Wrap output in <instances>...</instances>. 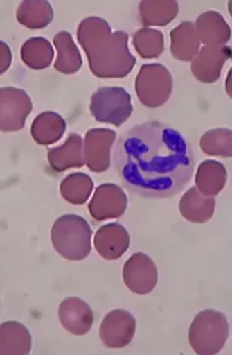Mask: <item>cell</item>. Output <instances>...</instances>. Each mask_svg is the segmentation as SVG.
Listing matches in <instances>:
<instances>
[{
	"mask_svg": "<svg viewBox=\"0 0 232 355\" xmlns=\"http://www.w3.org/2000/svg\"><path fill=\"white\" fill-rule=\"evenodd\" d=\"M114 166L123 186L141 198H168L193 178L195 156L181 132L168 125H136L118 139Z\"/></svg>",
	"mask_w": 232,
	"mask_h": 355,
	"instance_id": "6da1fadb",
	"label": "cell"
},
{
	"mask_svg": "<svg viewBox=\"0 0 232 355\" xmlns=\"http://www.w3.org/2000/svg\"><path fill=\"white\" fill-rule=\"evenodd\" d=\"M77 37L96 77L125 78L134 69L136 59L129 49V35L113 33L104 19H84L78 27Z\"/></svg>",
	"mask_w": 232,
	"mask_h": 355,
	"instance_id": "7a4b0ae2",
	"label": "cell"
},
{
	"mask_svg": "<svg viewBox=\"0 0 232 355\" xmlns=\"http://www.w3.org/2000/svg\"><path fill=\"white\" fill-rule=\"evenodd\" d=\"M92 230L80 215L66 214L51 229V241L57 253L71 261H80L91 252Z\"/></svg>",
	"mask_w": 232,
	"mask_h": 355,
	"instance_id": "3957f363",
	"label": "cell"
},
{
	"mask_svg": "<svg viewBox=\"0 0 232 355\" xmlns=\"http://www.w3.org/2000/svg\"><path fill=\"white\" fill-rule=\"evenodd\" d=\"M229 336V322L224 314L214 309H206L195 316L188 332V340L199 355L219 354Z\"/></svg>",
	"mask_w": 232,
	"mask_h": 355,
	"instance_id": "277c9868",
	"label": "cell"
},
{
	"mask_svg": "<svg viewBox=\"0 0 232 355\" xmlns=\"http://www.w3.org/2000/svg\"><path fill=\"white\" fill-rule=\"evenodd\" d=\"M89 109L97 122L120 127L132 116V98L123 87H100L92 94Z\"/></svg>",
	"mask_w": 232,
	"mask_h": 355,
	"instance_id": "5b68a950",
	"label": "cell"
},
{
	"mask_svg": "<svg viewBox=\"0 0 232 355\" xmlns=\"http://www.w3.org/2000/svg\"><path fill=\"white\" fill-rule=\"evenodd\" d=\"M172 91V77L161 64H144L136 78L137 98L148 108L167 103Z\"/></svg>",
	"mask_w": 232,
	"mask_h": 355,
	"instance_id": "8992f818",
	"label": "cell"
},
{
	"mask_svg": "<svg viewBox=\"0 0 232 355\" xmlns=\"http://www.w3.org/2000/svg\"><path fill=\"white\" fill-rule=\"evenodd\" d=\"M32 110V101L23 89L12 87L0 89V129L2 132H17L23 129Z\"/></svg>",
	"mask_w": 232,
	"mask_h": 355,
	"instance_id": "52a82bcc",
	"label": "cell"
},
{
	"mask_svg": "<svg viewBox=\"0 0 232 355\" xmlns=\"http://www.w3.org/2000/svg\"><path fill=\"white\" fill-rule=\"evenodd\" d=\"M123 279L130 292L141 295H148L157 285V266L145 253H134L124 265Z\"/></svg>",
	"mask_w": 232,
	"mask_h": 355,
	"instance_id": "ba28073f",
	"label": "cell"
},
{
	"mask_svg": "<svg viewBox=\"0 0 232 355\" xmlns=\"http://www.w3.org/2000/svg\"><path fill=\"white\" fill-rule=\"evenodd\" d=\"M136 330V321L129 311L116 309L104 317L99 338L109 349H122L130 344Z\"/></svg>",
	"mask_w": 232,
	"mask_h": 355,
	"instance_id": "9c48e42d",
	"label": "cell"
},
{
	"mask_svg": "<svg viewBox=\"0 0 232 355\" xmlns=\"http://www.w3.org/2000/svg\"><path fill=\"white\" fill-rule=\"evenodd\" d=\"M117 134L110 129L96 128L85 135L84 155L85 165L91 171H107L111 165V149Z\"/></svg>",
	"mask_w": 232,
	"mask_h": 355,
	"instance_id": "30bf717a",
	"label": "cell"
},
{
	"mask_svg": "<svg viewBox=\"0 0 232 355\" xmlns=\"http://www.w3.org/2000/svg\"><path fill=\"white\" fill-rule=\"evenodd\" d=\"M127 207V198L117 184H103L96 189L89 211L96 221H105L122 216Z\"/></svg>",
	"mask_w": 232,
	"mask_h": 355,
	"instance_id": "8fae6325",
	"label": "cell"
},
{
	"mask_svg": "<svg viewBox=\"0 0 232 355\" xmlns=\"http://www.w3.org/2000/svg\"><path fill=\"white\" fill-rule=\"evenodd\" d=\"M231 56L232 51L226 46H204L191 62V72L200 82L213 84L220 79L222 67Z\"/></svg>",
	"mask_w": 232,
	"mask_h": 355,
	"instance_id": "7c38bea8",
	"label": "cell"
},
{
	"mask_svg": "<svg viewBox=\"0 0 232 355\" xmlns=\"http://www.w3.org/2000/svg\"><path fill=\"white\" fill-rule=\"evenodd\" d=\"M59 321L69 333L84 336L93 325V311L84 300L79 297H68L59 305Z\"/></svg>",
	"mask_w": 232,
	"mask_h": 355,
	"instance_id": "4fadbf2b",
	"label": "cell"
},
{
	"mask_svg": "<svg viewBox=\"0 0 232 355\" xmlns=\"http://www.w3.org/2000/svg\"><path fill=\"white\" fill-rule=\"evenodd\" d=\"M94 248L106 260H117L130 248V239L127 230L118 223L104 225L94 236Z\"/></svg>",
	"mask_w": 232,
	"mask_h": 355,
	"instance_id": "5bb4252c",
	"label": "cell"
},
{
	"mask_svg": "<svg viewBox=\"0 0 232 355\" xmlns=\"http://www.w3.org/2000/svg\"><path fill=\"white\" fill-rule=\"evenodd\" d=\"M49 165L55 172H64L71 168H80L85 164L84 141L79 134L69 135L62 146L49 148L47 153Z\"/></svg>",
	"mask_w": 232,
	"mask_h": 355,
	"instance_id": "9a60e30c",
	"label": "cell"
},
{
	"mask_svg": "<svg viewBox=\"0 0 232 355\" xmlns=\"http://www.w3.org/2000/svg\"><path fill=\"white\" fill-rule=\"evenodd\" d=\"M199 40L208 46H226L231 37V30L224 17L215 11L201 14L195 23Z\"/></svg>",
	"mask_w": 232,
	"mask_h": 355,
	"instance_id": "2e32d148",
	"label": "cell"
},
{
	"mask_svg": "<svg viewBox=\"0 0 232 355\" xmlns=\"http://www.w3.org/2000/svg\"><path fill=\"white\" fill-rule=\"evenodd\" d=\"M215 207V198L203 195L196 187L189 189L179 201L182 217L193 223L203 224L209 221L214 215Z\"/></svg>",
	"mask_w": 232,
	"mask_h": 355,
	"instance_id": "e0dca14e",
	"label": "cell"
},
{
	"mask_svg": "<svg viewBox=\"0 0 232 355\" xmlns=\"http://www.w3.org/2000/svg\"><path fill=\"white\" fill-rule=\"evenodd\" d=\"M201 49L195 25L184 21L170 32V51L179 61H193Z\"/></svg>",
	"mask_w": 232,
	"mask_h": 355,
	"instance_id": "ac0fdd59",
	"label": "cell"
},
{
	"mask_svg": "<svg viewBox=\"0 0 232 355\" xmlns=\"http://www.w3.org/2000/svg\"><path fill=\"white\" fill-rule=\"evenodd\" d=\"M32 349L30 331L19 322L9 321L0 326V354L27 355Z\"/></svg>",
	"mask_w": 232,
	"mask_h": 355,
	"instance_id": "d6986e66",
	"label": "cell"
},
{
	"mask_svg": "<svg viewBox=\"0 0 232 355\" xmlns=\"http://www.w3.org/2000/svg\"><path fill=\"white\" fill-rule=\"evenodd\" d=\"M57 49V58L54 68L65 75H72L80 71L82 65V55L75 46L72 35L66 31L59 32L53 39Z\"/></svg>",
	"mask_w": 232,
	"mask_h": 355,
	"instance_id": "ffe728a7",
	"label": "cell"
},
{
	"mask_svg": "<svg viewBox=\"0 0 232 355\" xmlns=\"http://www.w3.org/2000/svg\"><path fill=\"white\" fill-rule=\"evenodd\" d=\"M66 131L65 120L52 111L40 113L33 122L30 134L35 143L51 146L62 138Z\"/></svg>",
	"mask_w": 232,
	"mask_h": 355,
	"instance_id": "44dd1931",
	"label": "cell"
},
{
	"mask_svg": "<svg viewBox=\"0 0 232 355\" xmlns=\"http://www.w3.org/2000/svg\"><path fill=\"white\" fill-rule=\"evenodd\" d=\"M227 172L221 162L205 160L199 165L195 176L196 188L207 196L219 195L226 187Z\"/></svg>",
	"mask_w": 232,
	"mask_h": 355,
	"instance_id": "7402d4cb",
	"label": "cell"
},
{
	"mask_svg": "<svg viewBox=\"0 0 232 355\" xmlns=\"http://www.w3.org/2000/svg\"><path fill=\"white\" fill-rule=\"evenodd\" d=\"M16 17L28 29H44L53 20V9L46 0H26L18 6Z\"/></svg>",
	"mask_w": 232,
	"mask_h": 355,
	"instance_id": "603a6c76",
	"label": "cell"
},
{
	"mask_svg": "<svg viewBox=\"0 0 232 355\" xmlns=\"http://www.w3.org/2000/svg\"><path fill=\"white\" fill-rule=\"evenodd\" d=\"M139 9L142 25L145 27H161L168 25L177 17L179 3L175 0H145L139 3Z\"/></svg>",
	"mask_w": 232,
	"mask_h": 355,
	"instance_id": "cb8c5ba5",
	"label": "cell"
},
{
	"mask_svg": "<svg viewBox=\"0 0 232 355\" xmlns=\"http://www.w3.org/2000/svg\"><path fill=\"white\" fill-rule=\"evenodd\" d=\"M21 58L30 69H46L53 60V47L44 37H32L21 47Z\"/></svg>",
	"mask_w": 232,
	"mask_h": 355,
	"instance_id": "d4e9b609",
	"label": "cell"
},
{
	"mask_svg": "<svg viewBox=\"0 0 232 355\" xmlns=\"http://www.w3.org/2000/svg\"><path fill=\"white\" fill-rule=\"evenodd\" d=\"M93 189V182L84 173H72L61 182L60 193L69 203L84 205L89 200Z\"/></svg>",
	"mask_w": 232,
	"mask_h": 355,
	"instance_id": "484cf974",
	"label": "cell"
},
{
	"mask_svg": "<svg viewBox=\"0 0 232 355\" xmlns=\"http://www.w3.org/2000/svg\"><path fill=\"white\" fill-rule=\"evenodd\" d=\"M200 148L207 155L232 157V130L219 128L206 132L200 139Z\"/></svg>",
	"mask_w": 232,
	"mask_h": 355,
	"instance_id": "4316f807",
	"label": "cell"
},
{
	"mask_svg": "<svg viewBox=\"0 0 232 355\" xmlns=\"http://www.w3.org/2000/svg\"><path fill=\"white\" fill-rule=\"evenodd\" d=\"M132 44L141 58H157L165 51L164 35L160 31L143 28L134 35Z\"/></svg>",
	"mask_w": 232,
	"mask_h": 355,
	"instance_id": "83f0119b",
	"label": "cell"
},
{
	"mask_svg": "<svg viewBox=\"0 0 232 355\" xmlns=\"http://www.w3.org/2000/svg\"><path fill=\"white\" fill-rule=\"evenodd\" d=\"M0 47H1V53H0L1 54V66H0V70H1V74H3L4 72L8 70L9 66H10L12 53L10 49L3 42H1Z\"/></svg>",
	"mask_w": 232,
	"mask_h": 355,
	"instance_id": "f1b7e54d",
	"label": "cell"
},
{
	"mask_svg": "<svg viewBox=\"0 0 232 355\" xmlns=\"http://www.w3.org/2000/svg\"><path fill=\"white\" fill-rule=\"evenodd\" d=\"M226 91L229 98H232V68L227 74L226 80Z\"/></svg>",
	"mask_w": 232,
	"mask_h": 355,
	"instance_id": "f546056e",
	"label": "cell"
},
{
	"mask_svg": "<svg viewBox=\"0 0 232 355\" xmlns=\"http://www.w3.org/2000/svg\"><path fill=\"white\" fill-rule=\"evenodd\" d=\"M229 11L231 13V16L232 17V1L229 2Z\"/></svg>",
	"mask_w": 232,
	"mask_h": 355,
	"instance_id": "4dcf8cb0",
	"label": "cell"
}]
</instances>
